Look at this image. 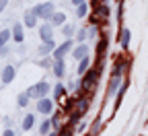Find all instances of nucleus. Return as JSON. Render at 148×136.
Returning a JSON list of instances; mask_svg holds the SVG:
<instances>
[{
  "label": "nucleus",
  "mask_w": 148,
  "mask_h": 136,
  "mask_svg": "<svg viewBox=\"0 0 148 136\" xmlns=\"http://www.w3.org/2000/svg\"><path fill=\"white\" fill-rule=\"evenodd\" d=\"M27 103H29V95L27 93H21V95H18V99H16V105L18 107H25Z\"/></svg>",
  "instance_id": "5701e85b"
},
{
  "label": "nucleus",
  "mask_w": 148,
  "mask_h": 136,
  "mask_svg": "<svg viewBox=\"0 0 148 136\" xmlns=\"http://www.w3.org/2000/svg\"><path fill=\"white\" fill-rule=\"evenodd\" d=\"M39 37H41V41H51L53 31H51V25H49V23H43V25L39 27Z\"/></svg>",
  "instance_id": "0eeeda50"
},
{
  "label": "nucleus",
  "mask_w": 148,
  "mask_h": 136,
  "mask_svg": "<svg viewBox=\"0 0 148 136\" xmlns=\"http://www.w3.org/2000/svg\"><path fill=\"white\" fill-rule=\"evenodd\" d=\"M86 37H88V35H86V29H80V31L76 33V39H78V41H84Z\"/></svg>",
  "instance_id": "a878e982"
},
{
  "label": "nucleus",
  "mask_w": 148,
  "mask_h": 136,
  "mask_svg": "<svg viewBox=\"0 0 148 136\" xmlns=\"http://www.w3.org/2000/svg\"><path fill=\"white\" fill-rule=\"evenodd\" d=\"M88 46H84V43H80L78 48H74L72 50V56H74V60H82V58H86L88 56Z\"/></svg>",
  "instance_id": "1a4fd4ad"
},
{
  "label": "nucleus",
  "mask_w": 148,
  "mask_h": 136,
  "mask_svg": "<svg viewBox=\"0 0 148 136\" xmlns=\"http://www.w3.org/2000/svg\"><path fill=\"white\" fill-rule=\"evenodd\" d=\"M47 91H49V85H47L45 81H41V83H37V85L29 87L25 93L29 95V99H31V97H35V99H41V97H45V95H47Z\"/></svg>",
  "instance_id": "20e7f679"
},
{
  "label": "nucleus",
  "mask_w": 148,
  "mask_h": 136,
  "mask_svg": "<svg viewBox=\"0 0 148 136\" xmlns=\"http://www.w3.org/2000/svg\"><path fill=\"white\" fill-rule=\"evenodd\" d=\"M119 85H121V76H119V74H113V79L109 81V87H107V95H109V97L115 95V91L119 89Z\"/></svg>",
  "instance_id": "6e6552de"
},
{
  "label": "nucleus",
  "mask_w": 148,
  "mask_h": 136,
  "mask_svg": "<svg viewBox=\"0 0 148 136\" xmlns=\"http://www.w3.org/2000/svg\"><path fill=\"white\" fill-rule=\"evenodd\" d=\"M33 124H35L33 113H27V115H25V120H23V130H25V132H27V130H31V128H33Z\"/></svg>",
  "instance_id": "a211bd4d"
},
{
  "label": "nucleus",
  "mask_w": 148,
  "mask_h": 136,
  "mask_svg": "<svg viewBox=\"0 0 148 136\" xmlns=\"http://www.w3.org/2000/svg\"><path fill=\"white\" fill-rule=\"evenodd\" d=\"M51 109H53V103L47 99V97H41V99H37V111H39V113L47 115V113H51Z\"/></svg>",
  "instance_id": "423d86ee"
},
{
  "label": "nucleus",
  "mask_w": 148,
  "mask_h": 136,
  "mask_svg": "<svg viewBox=\"0 0 148 136\" xmlns=\"http://www.w3.org/2000/svg\"><path fill=\"white\" fill-rule=\"evenodd\" d=\"M58 136H72V128H64V130H58Z\"/></svg>",
  "instance_id": "cd10ccee"
},
{
  "label": "nucleus",
  "mask_w": 148,
  "mask_h": 136,
  "mask_svg": "<svg viewBox=\"0 0 148 136\" xmlns=\"http://www.w3.org/2000/svg\"><path fill=\"white\" fill-rule=\"evenodd\" d=\"M64 72H66V64H64V58H60V60L53 62V74L58 76V79H62Z\"/></svg>",
  "instance_id": "f8f14e48"
},
{
  "label": "nucleus",
  "mask_w": 148,
  "mask_h": 136,
  "mask_svg": "<svg viewBox=\"0 0 148 136\" xmlns=\"http://www.w3.org/2000/svg\"><path fill=\"white\" fill-rule=\"evenodd\" d=\"M49 122H51V128L53 130H62V118H60V115H53Z\"/></svg>",
  "instance_id": "393cba45"
},
{
  "label": "nucleus",
  "mask_w": 148,
  "mask_h": 136,
  "mask_svg": "<svg viewBox=\"0 0 148 136\" xmlns=\"http://www.w3.org/2000/svg\"><path fill=\"white\" fill-rule=\"evenodd\" d=\"M14 74H16L14 66H12V64H8V66L2 70V83H4V85H10V81L14 79Z\"/></svg>",
  "instance_id": "9d476101"
},
{
  "label": "nucleus",
  "mask_w": 148,
  "mask_h": 136,
  "mask_svg": "<svg viewBox=\"0 0 148 136\" xmlns=\"http://www.w3.org/2000/svg\"><path fill=\"white\" fill-rule=\"evenodd\" d=\"M4 136H14V132H12V130L8 128V130H4Z\"/></svg>",
  "instance_id": "2f4dec72"
},
{
  "label": "nucleus",
  "mask_w": 148,
  "mask_h": 136,
  "mask_svg": "<svg viewBox=\"0 0 148 136\" xmlns=\"http://www.w3.org/2000/svg\"><path fill=\"white\" fill-rule=\"evenodd\" d=\"M64 95H66V89H64V85H62V83H58V85L53 87V97H56V101H60Z\"/></svg>",
  "instance_id": "f3484780"
},
{
  "label": "nucleus",
  "mask_w": 148,
  "mask_h": 136,
  "mask_svg": "<svg viewBox=\"0 0 148 136\" xmlns=\"http://www.w3.org/2000/svg\"><path fill=\"white\" fill-rule=\"evenodd\" d=\"M49 130H51V122H49V120H43V122H41V126H39V132H41V136L49 134Z\"/></svg>",
  "instance_id": "4be33fe9"
},
{
  "label": "nucleus",
  "mask_w": 148,
  "mask_h": 136,
  "mask_svg": "<svg viewBox=\"0 0 148 136\" xmlns=\"http://www.w3.org/2000/svg\"><path fill=\"white\" fill-rule=\"evenodd\" d=\"M121 31H123V33H121V48L125 50V48L130 46V31H127V29H121Z\"/></svg>",
  "instance_id": "b1692460"
},
{
  "label": "nucleus",
  "mask_w": 148,
  "mask_h": 136,
  "mask_svg": "<svg viewBox=\"0 0 148 136\" xmlns=\"http://www.w3.org/2000/svg\"><path fill=\"white\" fill-rule=\"evenodd\" d=\"M97 81H99V70L95 68H88L84 74H82V81L78 83L80 85V91H82V95H86V93H90L92 89L97 87Z\"/></svg>",
  "instance_id": "f257e3e1"
},
{
  "label": "nucleus",
  "mask_w": 148,
  "mask_h": 136,
  "mask_svg": "<svg viewBox=\"0 0 148 136\" xmlns=\"http://www.w3.org/2000/svg\"><path fill=\"white\" fill-rule=\"evenodd\" d=\"M6 4H8V0H0V14H2V10L6 8Z\"/></svg>",
  "instance_id": "c756f323"
},
{
  "label": "nucleus",
  "mask_w": 148,
  "mask_h": 136,
  "mask_svg": "<svg viewBox=\"0 0 148 136\" xmlns=\"http://www.w3.org/2000/svg\"><path fill=\"white\" fill-rule=\"evenodd\" d=\"M12 39H14L16 43H21V41L25 39V33H23V25H14V27H12Z\"/></svg>",
  "instance_id": "4468645a"
},
{
  "label": "nucleus",
  "mask_w": 148,
  "mask_h": 136,
  "mask_svg": "<svg viewBox=\"0 0 148 136\" xmlns=\"http://www.w3.org/2000/svg\"><path fill=\"white\" fill-rule=\"evenodd\" d=\"M86 12H88V4H86V2H82V4L76 6V17H78V19L86 17Z\"/></svg>",
  "instance_id": "6ab92c4d"
},
{
  "label": "nucleus",
  "mask_w": 148,
  "mask_h": 136,
  "mask_svg": "<svg viewBox=\"0 0 148 136\" xmlns=\"http://www.w3.org/2000/svg\"><path fill=\"white\" fill-rule=\"evenodd\" d=\"M53 48H56V46H53V39H51V41H43L41 48H39V54H41V56H47V54L53 52Z\"/></svg>",
  "instance_id": "dca6fc26"
},
{
  "label": "nucleus",
  "mask_w": 148,
  "mask_h": 136,
  "mask_svg": "<svg viewBox=\"0 0 148 136\" xmlns=\"http://www.w3.org/2000/svg\"><path fill=\"white\" fill-rule=\"evenodd\" d=\"M66 23V14L64 12H53L51 17H49V25L51 27H60V25H64Z\"/></svg>",
  "instance_id": "9b49d317"
},
{
  "label": "nucleus",
  "mask_w": 148,
  "mask_h": 136,
  "mask_svg": "<svg viewBox=\"0 0 148 136\" xmlns=\"http://www.w3.org/2000/svg\"><path fill=\"white\" fill-rule=\"evenodd\" d=\"M109 6L107 4H99L95 10H92V17H90V23L92 25H101L103 21H107V19H109Z\"/></svg>",
  "instance_id": "7ed1b4c3"
},
{
  "label": "nucleus",
  "mask_w": 148,
  "mask_h": 136,
  "mask_svg": "<svg viewBox=\"0 0 148 136\" xmlns=\"http://www.w3.org/2000/svg\"><path fill=\"white\" fill-rule=\"evenodd\" d=\"M72 46H74V43H72L70 39H66V41H64V43H60L58 48H53V52H51V54H53V58H56V60L64 58V56H66V54L72 50Z\"/></svg>",
  "instance_id": "39448f33"
},
{
  "label": "nucleus",
  "mask_w": 148,
  "mask_h": 136,
  "mask_svg": "<svg viewBox=\"0 0 148 136\" xmlns=\"http://www.w3.org/2000/svg\"><path fill=\"white\" fill-rule=\"evenodd\" d=\"M90 68V58L86 56V58H82V60H78V66H76V74L78 76H82L86 70Z\"/></svg>",
  "instance_id": "ddd939ff"
},
{
  "label": "nucleus",
  "mask_w": 148,
  "mask_h": 136,
  "mask_svg": "<svg viewBox=\"0 0 148 136\" xmlns=\"http://www.w3.org/2000/svg\"><path fill=\"white\" fill-rule=\"evenodd\" d=\"M82 2H86V0H72V4H74V6H78V4H82Z\"/></svg>",
  "instance_id": "7c9ffc66"
},
{
  "label": "nucleus",
  "mask_w": 148,
  "mask_h": 136,
  "mask_svg": "<svg viewBox=\"0 0 148 136\" xmlns=\"http://www.w3.org/2000/svg\"><path fill=\"white\" fill-rule=\"evenodd\" d=\"M125 66H127V64H125V62L121 60V58H119V60L115 62V68H113V74H119V76H121V72L125 70Z\"/></svg>",
  "instance_id": "aec40b11"
},
{
  "label": "nucleus",
  "mask_w": 148,
  "mask_h": 136,
  "mask_svg": "<svg viewBox=\"0 0 148 136\" xmlns=\"http://www.w3.org/2000/svg\"><path fill=\"white\" fill-rule=\"evenodd\" d=\"M62 33H64L66 37H70V35L74 33V27H70V25H64V29H62Z\"/></svg>",
  "instance_id": "bb28decb"
},
{
  "label": "nucleus",
  "mask_w": 148,
  "mask_h": 136,
  "mask_svg": "<svg viewBox=\"0 0 148 136\" xmlns=\"http://www.w3.org/2000/svg\"><path fill=\"white\" fill-rule=\"evenodd\" d=\"M105 46H107V43H105V39H103V41H99V46H97V52H99V56L105 52Z\"/></svg>",
  "instance_id": "c85d7f7f"
},
{
  "label": "nucleus",
  "mask_w": 148,
  "mask_h": 136,
  "mask_svg": "<svg viewBox=\"0 0 148 136\" xmlns=\"http://www.w3.org/2000/svg\"><path fill=\"white\" fill-rule=\"evenodd\" d=\"M8 39H10V29H8V31H0V50L6 46Z\"/></svg>",
  "instance_id": "412c9836"
},
{
  "label": "nucleus",
  "mask_w": 148,
  "mask_h": 136,
  "mask_svg": "<svg viewBox=\"0 0 148 136\" xmlns=\"http://www.w3.org/2000/svg\"><path fill=\"white\" fill-rule=\"evenodd\" d=\"M37 19H43V21H49V17L56 12V6L53 2H41V4H37L33 10H31Z\"/></svg>",
  "instance_id": "f03ea898"
},
{
  "label": "nucleus",
  "mask_w": 148,
  "mask_h": 136,
  "mask_svg": "<svg viewBox=\"0 0 148 136\" xmlns=\"http://www.w3.org/2000/svg\"><path fill=\"white\" fill-rule=\"evenodd\" d=\"M23 23H25L27 27H35V25H37V17L29 10V12H25V17H23Z\"/></svg>",
  "instance_id": "2eb2a0df"
}]
</instances>
